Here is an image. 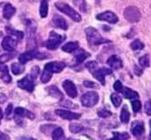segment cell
Segmentation results:
<instances>
[{
  "instance_id": "cell-34",
  "label": "cell",
  "mask_w": 151,
  "mask_h": 140,
  "mask_svg": "<svg viewBox=\"0 0 151 140\" xmlns=\"http://www.w3.org/2000/svg\"><path fill=\"white\" fill-rule=\"evenodd\" d=\"M111 101H112V103L114 104L115 108H119L122 103V97L119 95V94L113 93V94H111Z\"/></svg>"
},
{
  "instance_id": "cell-36",
  "label": "cell",
  "mask_w": 151,
  "mask_h": 140,
  "mask_svg": "<svg viewBox=\"0 0 151 140\" xmlns=\"http://www.w3.org/2000/svg\"><path fill=\"white\" fill-rule=\"evenodd\" d=\"M86 68L90 71L91 74H93V73L98 69V64L96 61H89V62L86 63Z\"/></svg>"
},
{
  "instance_id": "cell-10",
  "label": "cell",
  "mask_w": 151,
  "mask_h": 140,
  "mask_svg": "<svg viewBox=\"0 0 151 140\" xmlns=\"http://www.w3.org/2000/svg\"><path fill=\"white\" fill-rule=\"evenodd\" d=\"M131 133L134 137L141 139V137L145 133V125H144L143 121H134L131 124Z\"/></svg>"
},
{
  "instance_id": "cell-41",
  "label": "cell",
  "mask_w": 151,
  "mask_h": 140,
  "mask_svg": "<svg viewBox=\"0 0 151 140\" xmlns=\"http://www.w3.org/2000/svg\"><path fill=\"white\" fill-rule=\"evenodd\" d=\"M83 84L86 86V88H89V89H98L99 86H98L97 83L93 82V81H90V80H85L83 82Z\"/></svg>"
},
{
  "instance_id": "cell-5",
  "label": "cell",
  "mask_w": 151,
  "mask_h": 140,
  "mask_svg": "<svg viewBox=\"0 0 151 140\" xmlns=\"http://www.w3.org/2000/svg\"><path fill=\"white\" fill-rule=\"evenodd\" d=\"M48 56L45 55V53H40L36 50H31L19 55V62L22 63V64H25L28 61L34 59V58H36V59H45Z\"/></svg>"
},
{
  "instance_id": "cell-11",
  "label": "cell",
  "mask_w": 151,
  "mask_h": 140,
  "mask_svg": "<svg viewBox=\"0 0 151 140\" xmlns=\"http://www.w3.org/2000/svg\"><path fill=\"white\" fill-rule=\"evenodd\" d=\"M63 88L65 89L67 95H68L70 98H76L77 97V94H78L77 89H76L75 84H74L71 80H65V81H63Z\"/></svg>"
},
{
  "instance_id": "cell-18",
  "label": "cell",
  "mask_w": 151,
  "mask_h": 140,
  "mask_svg": "<svg viewBox=\"0 0 151 140\" xmlns=\"http://www.w3.org/2000/svg\"><path fill=\"white\" fill-rule=\"evenodd\" d=\"M15 115L16 116H19V117H21V118H24V117H27V118H29V119H34L35 118V114L34 113H32V112H30V111H28V110H25V109H23V108H17V109H15Z\"/></svg>"
},
{
  "instance_id": "cell-38",
  "label": "cell",
  "mask_w": 151,
  "mask_h": 140,
  "mask_svg": "<svg viewBox=\"0 0 151 140\" xmlns=\"http://www.w3.org/2000/svg\"><path fill=\"white\" fill-rule=\"evenodd\" d=\"M97 115H98V117H101V118H108L111 116V112L106 110V109H99V110L97 111Z\"/></svg>"
},
{
  "instance_id": "cell-15",
  "label": "cell",
  "mask_w": 151,
  "mask_h": 140,
  "mask_svg": "<svg viewBox=\"0 0 151 140\" xmlns=\"http://www.w3.org/2000/svg\"><path fill=\"white\" fill-rule=\"evenodd\" d=\"M107 63L110 65L111 69H113V70H119V69L123 68V61L122 59L119 57V56L116 55H112L108 58L107 60Z\"/></svg>"
},
{
  "instance_id": "cell-49",
  "label": "cell",
  "mask_w": 151,
  "mask_h": 140,
  "mask_svg": "<svg viewBox=\"0 0 151 140\" xmlns=\"http://www.w3.org/2000/svg\"><path fill=\"white\" fill-rule=\"evenodd\" d=\"M5 101H6V96L4 94H2V93H0V103H3Z\"/></svg>"
},
{
  "instance_id": "cell-19",
  "label": "cell",
  "mask_w": 151,
  "mask_h": 140,
  "mask_svg": "<svg viewBox=\"0 0 151 140\" xmlns=\"http://www.w3.org/2000/svg\"><path fill=\"white\" fill-rule=\"evenodd\" d=\"M89 57H90V54H89V53L85 52L83 50H79V52L76 53L75 56H74L73 62L75 63V64H79V63L83 62V61Z\"/></svg>"
},
{
  "instance_id": "cell-22",
  "label": "cell",
  "mask_w": 151,
  "mask_h": 140,
  "mask_svg": "<svg viewBox=\"0 0 151 140\" xmlns=\"http://www.w3.org/2000/svg\"><path fill=\"white\" fill-rule=\"evenodd\" d=\"M79 46V43L77 41H71V42L65 43V45H63L61 50L65 53H74Z\"/></svg>"
},
{
  "instance_id": "cell-54",
  "label": "cell",
  "mask_w": 151,
  "mask_h": 140,
  "mask_svg": "<svg viewBox=\"0 0 151 140\" xmlns=\"http://www.w3.org/2000/svg\"><path fill=\"white\" fill-rule=\"evenodd\" d=\"M99 1H101V0H96V2H99Z\"/></svg>"
},
{
  "instance_id": "cell-51",
  "label": "cell",
  "mask_w": 151,
  "mask_h": 140,
  "mask_svg": "<svg viewBox=\"0 0 151 140\" xmlns=\"http://www.w3.org/2000/svg\"><path fill=\"white\" fill-rule=\"evenodd\" d=\"M3 118V112H2V110H1V108H0V120L2 119Z\"/></svg>"
},
{
  "instance_id": "cell-6",
  "label": "cell",
  "mask_w": 151,
  "mask_h": 140,
  "mask_svg": "<svg viewBox=\"0 0 151 140\" xmlns=\"http://www.w3.org/2000/svg\"><path fill=\"white\" fill-rule=\"evenodd\" d=\"M99 96L96 92H88L81 97V102L85 108H92L97 104Z\"/></svg>"
},
{
  "instance_id": "cell-37",
  "label": "cell",
  "mask_w": 151,
  "mask_h": 140,
  "mask_svg": "<svg viewBox=\"0 0 151 140\" xmlns=\"http://www.w3.org/2000/svg\"><path fill=\"white\" fill-rule=\"evenodd\" d=\"M139 62L143 68H148L149 65H150V59H149V56L148 55L142 56V57L139 58Z\"/></svg>"
},
{
  "instance_id": "cell-46",
  "label": "cell",
  "mask_w": 151,
  "mask_h": 140,
  "mask_svg": "<svg viewBox=\"0 0 151 140\" xmlns=\"http://www.w3.org/2000/svg\"><path fill=\"white\" fill-rule=\"evenodd\" d=\"M119 139L121 140H128L129 139V135L127 133H117Z\"/></svg>"
},
{
  "instance_id": "cell-31",
  "label": "cell",
  "mask_w": 151,
  "mask_h": 140,
  "mask_svg": "<svg viewBox=\"0 0 151 140\" xmlns=\"http://www.w3.org/2000/svg\"><path fill=\"white\" fill-rule=\"evenodd\" d=\"M74 5H76L81 12L86 13L88 11V8H87V3L85 0H73Z\"/></svg>"
},
{
  "instance_id": "cell-52",
  "label": "cell",
  "mask_w": 151,
  "mask_h": 140,
  "mask_svg": "<svg viewBox=\"0 0 151 140\" xmlns=\"http://www.w3.org/2000/svg\"><path fill=\"white\" fill-rule=\"evenodd\" d=\"M149 140H151V133H150V135H149Z\"/></svg>"
},
{
  "instance_id": "cell-45",
  "label": "cell",
  "mask_w": 151,
  "mask_h": 140,
  "mask_svg": "<svg viewBox=\"0 0 151 140\" xmlns=\"http://www.w3.org/2000/svg\"><path fill=\"white\" fill-rule=\"evenodd\" d=\"M12 111H13V104L10 103V104L8 105L6 110H5V117L8 118V119L11 117V115H12Z\"/></svg>"
},
{
  "instance_id": "cell-33",
  "label": "cell",
  "mask_w": 151,
  "mask_h": 140,
  "mask_svg": "<svg viewBox=\"0 0 151 140\" xmlns=\"http://www.w3.org/2000/svg\"><path fill=\"white\" fill-rule=\"evenodd\" d=\"M130 48H131V50H133V51L143 50V49H144V43L142 42L141 40L136 39V40H134V41H132V42L130 43Z\"/></svg>"
},
{
  "instance_id": "cell-23",
  "label": "cell",
  "mask_w": 151,
  "mask_h": 140,
  "mask_svg": "<svg viewBox=\"0 0 151 140\" xmlns=\"http://www.w3.org/2000/svg\"><path fill=\"white\" fill-rule=\"evenodd\" d=\"M123 95L127 99H137L139 98V93L135 92V91L131 90L129 88H124L123 89Z\"/></svg>"
},
{
  "instance_id": "cell-47",
  "label": "cell",
  "mask_w": 151,
  "mask_h": 140,
  "mask_svg": "<svg viewBox=\"0 0 151 140\" xmlns=\"http://www.w3.org/2000/svg\"><path fill=\"white\" fill-rule=\"evenodd\" d=\"M0 140H10V137L6 134H4V133L0 131Z\"/></svg>"
},
{
  "instance_id": "cell-30",
  "label": "cell",
  "mask_w": 151,
  "mask_h": 140,
  "mask_svg": "<svg viewBox=\"0 0 151 140\" xmlns=\"http://www.w3.org/2000/svg\"><path fill=\"white\" fill-rule=\"evenodd\" d=\"M16 54H17L16 52H9L6 54H2V55L0 56V65L8 62L10 59H13L16 56Z\"/></svg>"
},
{
  "instance_id": "cell-21",
  "label": "cell",
  "mask_w": 151,
  "mask_h": 140,
  "mask_svg": "<svg viewBox=\"0 0 151 140\" xmlns=\"http://www.w3.org/2000/svg\"><path fill=\"white\" fill-rule=\"evenodd\" d=\"M27 30H28V36H29V44L31 43V40L34 38L36 33V22H34L33 20H29L28 24H27Z\"/></svg>"
},
{
  "instance_id": "cell-56",
  "label": "cell",
  "mask_w": 151,
  "mask_h": 140,
  "mask_svg": "<svg viewBox=\"0 0 151 140\" xmlns=\"http://www.w3.org/2000/svg\"><path fill=\"white\" fill-rule=\"evenodd\" d=\"M45 1H48V0H45Z\"/></svg>"
},
{
  "instance_id": "cell-43",
  "label": "cell",
  "mask_w": 151,
  "mask_h": 140,
  "mask_svg": "<svg viewBox=\"0 0 151 140\" xmlns=\"http://www.w3.org/2000/svg\"><path fill=\"white\" fill-rule=\"evenodd\" d=\"M39 68L38 66H33L32 68V71H31V74H30V76L33 78V79H36L37 78V76L39 75Z\"/></svg>"
},
{
  "instance_id": "cell-53",
  "label": "cell",
  "mask_w": 151,
  "mask_h": 140,
  "mask_svg": "<svg viewBox=\"0 0 151 140\" xmlns=\"http://www.w3.org/2000/svg\"><path fill=\"white\" fill-rule=\"evenodd\" d=\"M149 124H150V128H151V120H150V122H149Z\"/></svg>"
},
{
  "instance_id": "cell-27",
  "label": "cell",
  "mask_w": 151,
  "mask_h": 140,
  "mask_svg": "<svg viewBox=\"0 0 151 140\" xmlns=\"http://www.w3.org/2000/svg\"><path fill=\"white\" fill-rule=\"evenodd\" d=\"M5 31L10 34V36H16L18 40H21L24 37L23 32H21V31H16V30H14V29L10 28V26H5Z\"/></svg>"
},
{
  "instance_id": "cell-29",
  "label": "cell",
  "mask_w": 151,
  "mask_h": 140,
  "mask_svg": "<svg viewBox=\"0 0 151 140\" xmlns=\"http://www.w3.org/2000/svg\"><path fill=\"white\" fill-rule=\"evenodd\" d=\"M129 119H130V113H129L127 105H124L121 112V121L124 123H126L129 121Z\"/></svg>"
},
{
  "instance_id": "cell-4",
  "label": "cell",
  "mask_w": 151,
  "mask_h": 140,
  "mask_svg": "<svg viewBox=\"0 0 151 140\" xmlns=\"http://www.w3.org/2000/svg\"><path fill=\"white\" fill-rule=\"evenodd\" d=\"M55 6L60 11V12L65 13V15H68L72 20H74L75 22H81V16L76 12L74 9H72L70 5H68L65 2H56Z\"/></svg>"
},
{
  "instance_id": "cell-55",
  "label": "cell",
  "mask_w": 151,
  "mask_h": 140,
  "mask_svg": "<svg viewBox=\"0 0 151 140\" xmlns=\"http://www.w3.org/2000/svg\"><path fill=\"white\" fill-rule=\"evenodd\" d=\"M30 140H36V139H33V138H32V139H30Z\"/></svg>"
},
{
  "instance_id": "cell-28",
  "label": "cell",
  "mask_w": 151,
  "mask_h": 140,
  "mask_svg": "<svg viewBox=\"0 0 151 140\" xmlns=\"http://www.w3.org/2000/svg\"><path fill=\"white\" fill-rule=\"evenodd\" d=\"M48 10H49L48 1H45V0H41L40 9H39V13H40L41 18H45L47 16H48Z\"/></svg>"
},
{
  "instance_id": "cell-48",
  "label": "cell",
  "mask_w": 151,
  "mask_h": 140,
  "mask_svg": "<svg viewBox=\"0 0 151 140\" xmlns=\"http://www.w3.org/2000/svg\"><path fill=\"white\" fill-rule=\"evenodd\" d=\"M134 73H135L137 76H141L142 74H143V71H142V69H139V66H134Z\"/></svg>"
},
{
  "instance_id": "cell-39",
  "label": "cell",
  "mask_w": 151,
  "mask_h": 140,
  "mask_svg": "<svg viewBox=\"0 0 151 140\" xmlns=\"http://www.w3.org/2000/svg\"><path fill=\"white\" fill-rule=\"evenodd\" d=\"M59 104L63 105V106H65V108H70V109L78 108L77 105H75L73 102H71V101H69V100H67V99H61L60 102H59Z\"/></svg>"
},
{
  "instance_id": "cell-20",
  "label": "cell",
  "mask_w": 151,
  "mask_h": 140,
  "mask_svg": "<svg viewBox=\"0 0 151 140\" xmlns=\"http://www.w3.org/2000/svg\"><path fill=\"white\" fill-rule=\"evenodd\" d=\"M0 75H1V79L4 81L5 83L12 82V77L10 76L9 73V68L6 65H0Z\"/></svg>"
},
{
  "instance_id": "cell-7",
  "label": "cell",
  "mask_w": 151,
  "mask_h": 140,
  "mask_svg": "<svg viewBox=\"0 0 151 140\" xmlns=\"http://www.w3.org/2000/svg\"><path fill=\"white\" fill-rule=\"evenodd\" d=\"M124 17L131 23L137 22L142 17L141 11L136 6H129V8H127L126 10L124 11Z\"/></svg>"
},
{
  "instance_id": "cell-3",
  "label": "cell",
  "mask_w": 151,
  "mask_h": 140,
  "mask_svg": "<svg viewBox=\"0 0 151 140\" xmlns=\"http://www.w3.org/2000/svg\"><path fill=\"white\" fill-rule=\"evenodd\" d=\"M65 39V36L59 35L55 31H52V32L50 33V38H49L47 41H45V46L48 49V50L54 51V50H56V49H58V46L60 45V43L63 42Z\"/></svg>"
},
{
  "instance_id": "cell-16",
  "label": "cell",
  "mask_w": 151,
  "mask_h": 140,
  "mask_svg": "<svg viewBox=\"0 0 151 140\" xmlns=\"http://www.w3.org/2000/svg\"><path fill=\"white\" fill-rule=\"evenodd\" d=\"M53 23L55 24V26L61 29V30H68V23H67L65 19L61 16L57 15V14L53 16Z\"/></svg>"
},
{
  "instance_id": "cell-8",
  "label": "cell",
  "mask_w": 151,
  "mask_h": 140,
  "mask_svg": "<svg viewBox=\"0 0 151 140\" xmlns=\"http://www.w3.org/2000/svg\"><path fill=\"white\" fill-rule=\"evenodd\" d=\"M17 85H18V88L32 93L33 91H34V79H33L30 75H27L24 78H22V79H20L18 81Z\"/></svg>"
},
{
  "instance_id": "cell-14",
  "label": "cell",
  "mask_w": 151,
  "mask_h": 140,
  "mask_svg": "<svg viewBox=\"0 0 151 140\" xmlns=\"http://www.w3.org/2000/svg\"><path fill=\"white\" fill-rule=\"evenodd\" d=\"M17 41L15 39H13L12 36H5L2 40V49L8 52H13L15 50Z\"/></svg>"
},
{
  "instance_id": "cell-40",
  "label": "cell",
  "mask_w": 151,
  "mask_h": 140,
  "mask_svg": "<svg viewBox=\"0 0 151 140\" xmlns=\"http://www.w3.org/2000/svg\"><path fill=\"white\" fill-rule=\"evenodd\" d=\"M132 109H133V112L134 113H137V112H139L141 111V109H142V103H141V101L139 100H137V99H134L133 101H132Z\"/></svg>"
},
{
  "instance_id": "cell-2",
  "label": "cell",
  "mask_w": 151,
  "mask_h": 140,
  "mask_svg": "<svg viewBox=\"0 0 151 140\" xmlns=\"http://www.w3.org/2000/svg\"><path fill=\"white\" fill-rule=\"evenodd\" d=\"M86 37L87 40H88V43L90 45V48L94 49V46L96 45H99V44H103V43H110L111 41L109 39H105L103 38L101 35H99V33L97 32V30L94 28H89L86 29Z\"/></svg>"
},
{
  "instance_id": "cell-24",
  "label": "cell",
  "mask_w": 151,
  "mask_h": 140,
  "mask_svg": "<svg viewBox=\"0 0 151 140\" xmlns=\"http://www.w3.org/2000/svg\"><path fill=\"white\" fill-rule=\"evenodd\" d=\"M47 91H48L49 95L50 96H53V97L57 98V99L61 100L63 99V93L60 92V90H58V88H56L55 85H52V86H49L48 89H47Z\"/></svg>"
},
{
  "instance_id": "cell-17",
  "label": "cell",
  "mask_w": 151,
  "mask_h": 140,
  "mask_svg": "<svg viewBox=\"0 0 151 140\" xmlns=\"http://www.w3.org/2000/svg\"><path fill=\"white\" fill-rule=\"evenodd\" d=\"M16 13V9L10 3H5L2 10V15L4 17V19H11L14 16V14Z\"/></svg>"
},
{
  "instance_id": "cell-9",
  "label": "cell",
  "mask_w": 151,
  "mask_h": 140,
  "mask_svg": "<svg viewBox=\"0 0 151 140\" xmlns=\"http://www.w3.org/2000/svg\"><path fill=\"white\" fill-rule=\"evenodd\" d=\"M96 19L101 20V21H107V22L112 23V24H114V23L119 21V17L111 11H106V12L101 13V14H98L96 16Z\"/></svg>"
},
{
  "instance_id": "cell-26",
  "label": "cell",
  "mask_w": 151,
  "mask_h": 140,
  "mask_svg": "<svg viewBox=\"0 0 151 140\" xmlns=\"http://www.w3.org/2000/svg\"><path fill=\"white\" fill-rule=\"evenodd\" d=\"M52 138L53 140H63V136H65V133H63V130L59 126H56L54 129V131L52 132Z\"/></svg>"
},
{
  "instance_id": "cell-12",
  "label": "cell",
  "mask_w": 151,
  "mask_h": 140,
  "mask_svg": "<svg viewBox=\"0 0 151 140\" xmlns=\"http://www.w3.org/2000/svg\"><path fill=\"white\" fill-rule=\"evenodd\" d=\"M110 74H112V71H111L110 69L101 68V69H97V70H96L95 72L92 74V75H93L94 77H95L96 79H97L98 81L101 83V84L105 85V84H106L105 77H106L107 75H110Z\"/></svg>"
},
{
  "instance_id": "cell-13",
  "label": "cell",
  "mask_w": 151,
  "mask_h": 140,
  "mask_svg": "<svg viewBox=\"0 0 151 140\" xmlns=\"http://www.w3.org/2000/svg\"><path fill=\"white\" fill-rule=\"evenodd\" d=\"M55 114L57 116H59L60 118L65 119V120H74V119L81 118V114L72 113V112H70V111L61 110V109H57V110L55 111Z\"/></svg>"
},
{
  "instance_id": "cell-50",
  "label": "cell",
  "mask_w": 151,
  "mask_h": 140,
  "mask_svg": "<svg viewBox=\"0 0 151 140\" xmlns=\"http://www.w3.org/2000/svg\"><path fill=\"white\" fill-rule=\"evenodd\" d=\"M113 136H114L113 138H111V139H108V140H121V139H119V135H117V133H116V132H114V133H113Z\"/></svg>"
},
{
  "instance_id": "cell-32",
  "label": "cell",
  "mask_w": 151,
  "mask_h": 140,
  "mask_svg": "<svg viewBox=\"0 0 151 140\" xmlns=\"http://www.w3.org/2000/svg\"><path fill=\"white\" fill-rule=\"evenodd\" d=\"M69 130H70L71 133H73V134H77V133L83 132V126L81 124H78V123H70Z\"/></svg>"
},
{
  "instance_id": "cell-25",
  "label": "cell",
  "mask_w": 151,
  "mask_h": 140,
  "mask_svg": "<svg viewBox=\"0 0 151 140\" xmlns=\"http://www.w3.org/2000/svg\"><path fill=\"white\" fill-rule=\"evenodd\" d=\"M11 71L14 75H20L24 72V65L20 62H17V63H13L11 65Z\"/></svg>"
},
{
  "instance_id": "cell-42",
  "label": "cell",
  "mask_w": 151,
  "mask_h": 140,
  "mask_svg": "<svg viewBox=\"0 0 151 140\" xmlns=\"http://www.w3.org/2000/svg\"><path fill=\"white\" fill-rule=\"evenodd\" d=\"M113 89H114V90H115V92H117V93H122V92H123V89H124L123 83H122L121 81H119V80H117V81H115V82H114Z\"/></svg>"
},
{
  "instance_id": "cell-35",
  "label": "cell",
  "mask_w": 151,
  "mask_h": 140,
  "mask_svg": "<svg viewBox=\"0 0 151 140\" xmlns=\"http://www.w3.org/2000/svg\"><path fill=\"white\" fill-rule=\"evenodd\" d=\"M55 128H56V125H54V124H45V125H41L40 130H41V132L47 134V135H50V134H52V132H53Z\"/></svg>"
},
{
  "instance_id": "cell-1",
  "label": "cell",
  "mask_w": 151,
  "mask_h": 140,
  "mask_svg": "<svg viewBox=\"0 0 151 140\" xmlns=\"http://www.w3.org/2000/svg\"><path fill=\"white\" fill-rule=\"evenodd\" d=\"M65 68V62H59V61H54V62H49L45 65L43 68L42 75H41V82L48 83L52 78L54 73H60Z\"/></svg>"
},
{
  "instance_id": "cell-44",
  "label": "cell",
  "mask_w": 151,
  "mask_h": 140,
  "mask_svg": "<svg viewBox=\"0 0 151 140\" xmlns=\"http://www.w3.org/2000/svg\"><path fill=\"white\" fill-rule=\"evenodd\" d=\"M145 113H146L147 115L151 116V99H149L145 103Z\"/></svg>"
}]
</instances>
